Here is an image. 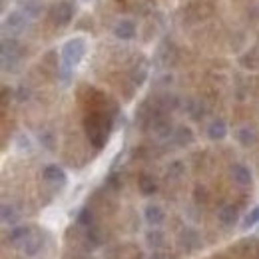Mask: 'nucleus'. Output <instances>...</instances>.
Listing matches in <instances>:
<instances>
[{
	"mask_svg": "<svg viewBox=\"0 0 259 259\" xmlns=\"http://www.w3.org/2000/svg\"><path fill=\"white\" fill-rule=\"evenodd\" d=\"M86 54V40L84 38H70L62 46V66L68 70H74L82 62Z\"/></svg>",
	"mask_w": 259,
	"mask_h": 259,
	"instance_id": "obj_1",
	"label": "nucleus"
},
{
	"mask_svg": "<svg viewBox=\"0 0 259 259\" xmlns=\"http://www.w3.org/2000/svg\"><path fill=\"white\" fill-rule=\"evenodd\" d=\"M74 14H76V0H58L56 4L50 6V18L60 26L70 24Z\"/></svg>",
	"mask_w": 259,
	"mask_h": 259,
	"instance_id": "obj_2",
	"label": "nucleus"
},
{
	"mask_svg": "<svg viewBox=\"0 0 259 259\" xmlns=\"http://www.w3.org/2000/svg\"><path fill=\"white\" fill-rule=\"evenodd\" d=\"M0 52H2V68L6 72L14 70V66L18 62V58H20V52H22L18 40L16 38H2Z\"/></svg>",
	"mask_w": 259,
	"mask_h": 259,
	"instance_id": "obj_3",
	"label": "nucleus"
},
{
	"mask_svg": "<svg viewBox=\"0 0 259 259\" xmlns=\"http://www.w3.org/2000/svg\"><path fill=\"white\" fill-rule=\"evenodd\" d=\"M28 16L22 12V10H12L8 16H6V20H4V30L6 32H10V36H16V34L24 32L26 30V26H28Z\"/></svg>",
	"mask_w": 259,
	"mask_h": 259,
	"instance_id": "obj_4",
	"label": "nucleus"
},
{
	"mask_svg": "<svg viewBox=\"0 0 259 259\" xmlns=\"http://www.w3.org/2000/svg\"><path fill=\"white\" fill-rule=\"evenodd\" d=\"M42 178H44V182H48V184H54V186H64L66 182H68V176H66V171L60 167V165H56V163H50V165H46L44 169H42Z\"/></svg>",
	"mask_w": 259,
	"mask_h": 259,
	"instance_id": "obj_5",
	"label": "nucleus"
},
{
	"mask_svg": "<svg viewBox=\"0 0 259 259\" xmlns=\"http://www.w3.org/2000/svg\"><path fill=\"white\" fill-rule=\"evenodd\" d=\"M18 249H20L24 255H28V257H34V255H38V251L42 249V237H40L38 233L30 231V233L24 237V241L18 245Z\"/></svg>",
	"mask_w": 259,
	"mask_h": 259,
	"instance_id": "obj_6",
	"label": "nucleus"
},
{
	"mask_svg": "<svg viewBox=\"0 0 259 259\" xmlns=\"http://www.w3.org/2000/svg\"><path fill=\"white\" fill-rule=\"evenodd\" d=\"M86 130H88V138H90V142L94 144V148L100 150V148L104 146L106 138H108V134L104 132L102 124H98L96 118H90V120H88V124H86Z\"/></svg>",
	"mask_w": 259,
	"mask_h": 259,
	"instance_id": "obj_7",
	"label": "nucleus"
},
{
	"mask_svg": "<svg viewBox=\"0 0 259 259\" xmlns=\"http://www.w3.org/2000/svg\"><path fill=\"white\" fill-rule=\"evenodd\" d=\"M180 245H182L186 251H195V249H199V247H201V239H199L197 231L186 227V229L182 231V235H180Z\"/></svg>",
	"mask_w": 259,
	"mask_h": 259,
	"instance_id": "obj_8",
	"label": "nucleus"
},
{
	"mask_svg": "<svg viewBox=\"0 0 259 259\" xmlns=\"http://www.w3.org/2000/svg\"><path fill=\"white\" fill-rule=\"evenodd\" d=\"M218 220H220V224L226 227H233L237 224V220H239V211H237V207L235 205H231V203H227L224 205L220 211H218Z\"/></svg>",
	"mask_w": 259,
	"mask_h": 259,
	"instance_id": "obj_9",
	"label": "nucleus"
},
{
	"mask_svg": "<svg viewBox=\"0 0 259 259\" xmlns=\"http://www.w3.org/2000/svg\"><path fill=\"white\" fill-rule=\"evenodd\" d=\"M144 220L150 224V226L158 227L163 224V220H165V213H163V209L160 205H156V203H150L146 209H144Z\"/></svg>",
	"mask_w": 259,
	"mask_h": 259,
	"instance_id": "obj_10",
	"label": "nucleus"
},
{
	"mask_svg": "<svg viewBox=\"0 0 259 259\" xmlns=\"http://www.w3.org/2000/svg\"><path fill=\"white\" fill-rule=\"evenodd\" d=\"M231 176H233V182L239 184V186H249L251 180H253L251 169H249L247 165H243V163H235V165L231 167Z\"/></svg>",
	"mask_w": 259,
	"mask_h": 259,
	"instance_id": "obj_11",
	"label": "nucleus"
},
{
	"mask_svg": "<svg viewBox=\"0 0 259 259\" xmlns=\"http://www.w3.org/2000/svg\"><path fill=\"white\" fill-rule=\"evenodd\" d=\"M114 36L118 40H132L136 36V24L132 20H120L114 26Z\"/></svg>",
	"mask_w": 259,
	"mask_h": 259,
	"instance_id": "obj_12",
	"label": "nucleus"
},
{
	"mask_svg": "<svg viewBox=\"0 0 259 259\" xmlns=\"http://www.w3.org/2000/svg\"><path fill=\"white\" fill-rule=\"evenodd\" d=\"M18 10H22L28 18H38L40 14H42V10H44V6H42V2H38V0H18Z\"/></svg>",
	"mask_w": 259,
	"mask_h": 259,
	"instance_id": "obj_13",
	"label": "nucleus"
},
{
	"mask_svg": "<svg viewBox=\"0 0 259 259\" xmlns=\"http://www.w3.org/2000/svg\"><path fill=\"white\" fill-rule=\"evenodd\" d=\"M227 136V124L224 120H213L209 126H207V138L209 140H224Z\"/></svg>",
	"mask_w": 259,
	"mask_h": 259,
	"instance_id": "obj_14",
	"label": "nucleus"
},
{
	"mask_svg": "<svg viewBox=\"0 0 259 259\" xmlns=\"http://www.w3.org/2000/svg\"><path fill=\"white\" fill-rule=\"evenodd\" d=\"M235 138H237V142L241 144V146H245V148H249V146H253L255 144V140H257V136H255V130L253 128H239L237 130V134H235Z\"/></svg>",
	"mask_w": 259,
	"mask_h": 259,
	"instance_id": "obj_15",
	"label": "nucleus"
},
{
	"mask_svg": "<svg viewBox=\"0 0 259 259\" xmlns=\"http://www.w3.org/2000/svg\"><path fill=\"white\" fill-rule=\"evenodd\" d=\"M174 140H176L178 146H188V144L194 142V132L190 128H186V126H180L174 132Z\"/></svg>",
	"mask_w": 259,
	"mask_h": 259,
	"instance_id": "obj_16",
	"label": "nucleus"
},
{
	"mask_svg": "<svg viewBox=\"0 0 259 259\" xmlns=\"http://www.w3.org/2000/svg\"><path fill=\"white\" fill-rule=\"evenodd\" d=\"M163 233L160 229H152V231H148L146 233V243H148V247L150 249H154V251H158L160 247L163 245Z\"/></svg>",
	"mask_w": 259,
	"mask_h": 259,
	"instance_id": "obj_17",
	"label": "nucleus"
},
{
	"mask_svg": "<svg viewBox=\"0 0 259 259\" xmlns=\"http://www.w3.org/2000/svg\"><path fill=\"white\" fill-rule=\"evenodd\" d=\"M0 215H2V224H16L18 222V211L14 209L12 203H2L0 207Z\"/></svg>",
	"mask_w": 259,
	"mask_h": 259,
	"instance_id": "obj_18",
	"label": "nucleus"
},
{
	"mask_svg": "<svg viewBox=\"0 0 259 259\" xmlns=\"http://www.w3.org/2000/svg\"><path fill=\"white\" fill-rule=\"evenodd\" d=\"M30 231H32V229H30V227H26V226L14 227V229L10 231V243H12L14 247H18V245L24 241V237H26Z\"/></svg>",
	"mask_w": 259,
	"mask_h": 259,
	"instance_id": "obj_19",
	"label": "nucleus"
},
{
	"mask_svg": "<svg viewBox=\"0 0 259 259\" xmlns=\"http://www.w3.org/2000/svg\"><path fill=\"white\" fill-rule=\"evenodd\" d=\"M138 186H140V192H142L144 195H152L156 190H158V188H156V180H154L152 176H146V174L140 178Z\"/></svg>",
	"mask_w": 259,
	"mask_h": 259,
	"instance_id": "obj_20",
	"label": "nucleus"
},
{
	"mask_svg": "<svg viewBox=\"0 0 259 259\" xmlns=\"http://www.w3.org/2000/svg\"><path fill=\"white\" fill-rule=\"evenodd\" d=\"M257 224H259V205L257 207H253V209L243 218V222H241V229H243V231H247L249 227L257 226Z\"/></svg>",
	"mask_w": 259,
	"mask_h": 259,
	"instance_id": "obj_21",
	"label": "nucleus"
},
{
	"mask_svg": "<svg viewBox=\"0 0 259 259\" xmlns=\"http://www.w3.org/2000/svg\"><path fill=\"white\" fill-rule=\"evenodd\" d=\"M146 76H148V68H146V66L134 68V72H132V82H134L136 86H142L144 80H146Z\"/></svg>",
	"mask_w": 259,
	"mask_h": 259,
	"instance_id": "obj_22",
	"label": "nucleus"
},
{
	"mask_svg": "<svg viewBox=\"0 0 259 259\" xmlns=\"http://www.w3.org/2000/svg\"><path fill=\"white\" fill-rule=\"evenodd\" d=\"M78 224L84 227H92V224H94V215H92V211H90L88 207H84V209L78 213Z\"/></svg>",
	"mask_w": 259,
	"mask_h": 259,
	"instance_id": "obj_23",
	"label": "nucleus"
},
{
	"mask_svg": "<svg viewBox=\"0 0 259 259\" xmlns=\"http://www.w3.org/2000/svg\"><path fill=\"white\" fill-rule=\"evenodd\" d=\"M88 239H92L94 241V245H100L102 243V237H100V231H98L96 227H88Z\"/></svg>",
	"mask_w": 259,
	"mask_h": 259,
	"instance_id": "obj_24",
	"label": "nucleus"
},
{
	"mask_svg": "<svg viewBox=\"0 0 259 259\" xmlns=\"http://www.w3.org/2000/svg\"><path fill=\"white\" fill-rule=\"evenodd\" d=\"M18 150L20 152H30V140L26 136H18Z\"/></svg>",
	"mask_w": 259,
	"mask_h": 259,
	"instance_id": "obj_25",
	"label": "nucleus"
},
{
	"mask_svg": "<svg viewBox=\"0 0 259 259\" xmlns=\"http://www.w3.org/2000/svg\"><path fill=\"white\" fill-rule=\"evenodd\" d=\"M28 98H30V90L24 88V86H20V88H18V94H16V100H18V102H26Z\"/></svg>",
	"mask_w": 259,
	"mask_h": 259,
	"instance_id": "obj_26",
	"label": "nucleus"
},
{
	"mask_svg": "<svg viewBox=\"0 0 259 259\" xmlns=\"http://www.w3.org/2000/svg\"><path fill=\"white\" fill-rule=\"evenodd\" d=\"M40 140L46 144V148H50V150H52V136H50V134H44V136H40Z\"/></svg>",
	"mask_w": 259,
	"mask_h": 259,
	"instance_id": "obj_27",
	"label": "nucleus"
},
{
	"mask_svg": "<svg viewBox=\"0 0 259 259\" xmlns=\"http://www.w3.org/2000/svg\"><path fill=\"white\" fill-rule=\"evenodd\" d=\"M180 169H182V163H180V162L171 163V167H169V171H171V174H174V176H180V174H182V171H180Z\"/></svg>",
	"mask_w": 259,
	"mask_h": 259,
	"instance_id": "obj_28",
	"label": "nucleus"
},
{
	"mask_svg": "<svg viewBox=\"0 0 259 259\" xmlns=\"http://www.w3.org/2000/svg\"><path fill=\"white\" fill-rule=\"evenodd\" d=\"M150 259H167V257H165L163 253H160V251H154V253L150 255Z\"/></svg>",
	"mask_w": 259,
	"mask_h": 259,
	"instance_id": "obj_29",
	"label": "nucleus"
},
{
	"mask_svg": "<svg viewBox=\"0 0 259 259\" xmlns=\"http://www.w3.org/2000/svg\"><path fill=\"white\" fill-rule=\"evenodd\" d=\"M84 2H90V0H84Z\"/></svg>",
	"mask_w": 259,
	"mask_h": 259,
	"instance_id": "obj_30",
	"label": "nucleus"
}]
</instances>
